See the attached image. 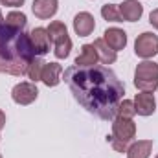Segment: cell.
I'll return each instance as SVG.
<instances>
[{
  "label": "cell",
  "mask_w": 158,
  "mask_h": 158,
  "mask_svg": "<svg viewBox=\"0 0 158 158\" xmlns=\"http://www.w3.org/2000/svg\"><path fill=\"white\" fill-rule=\"evenodd\" d=\"M64 83L70 86L76 101L90 114L101 119L116 118L125 86L109 66L74 64L64 70Z\"/></svg>",
  "instance_id": "6da1fadb"
},
{
  "label": "cell",
  "mask_w": 158,
  "mask_h": 158,
  "mask_svg": "<svg viewBox=\"0 0 158 158\" xmlns=\"http://www.w3.org/2000/svg\"><path fill=\"white\" fill-rule=\"evenodd\" d=\"M39 57L31 46L30 33L0 24V74L24 76L30 63Z\"/></svg>",
  "instance_id": "7a4b0ae2"
},
{
  "label": "cell",
  "mask_w": 158,
  "mask_h": 158,
  "mask_svg": "<svg viewBox=\"0 0 158 158\" xmlns=\"http://www.w3.org/2000/svg\"><path fill=\"white\" fill-rule=\"evenodd\" d=\"M136 136V123L132 121V118H121L116 116L112 121V136H107V142L112 143V147L116 151H125L129 149V142Z\"/></svg>",
  "instance_id": "3957f363"
},
{
  "label": "cell",
  "mask_w": 158,
  "mask_h": 158,
  "mask_svg": "<svg viewBox=\"0 0 158 158\" xmlns=\"http://www.w3.org/2000/svg\"><path fill=\"white\" fill-rule=\"evenodd\" d=\"M134 86L142 92H155L158 88V64L143 61L134 70Z\"/></svg>",
  "instance_id": "277c9868"
},
{
  "label": "cell",
  "mask_w": 158,
  "mask_h": 158,
  "mask_svg": "<svg viewBox=\"0 0 158 158\" xmlns=\"http://www.w3.org/2000/svg\"><path fill=\"white\" fill-rule=\"evenodd\" d=\"M134 53L142 59H151L158 53V37L151 31H143L136 37L134 42Z\"/></svg>",
  "instance_id": "5b68a950"
},
{
  "label": "cell",
  "mask_w": 158,
  "mask_h": 158,
  "mask_svg": "<svg viewBox=\"0 0 158 158\" xmlns=\"http://www.w3.org/2000/svg\"><path fill=\"white\" fill-rule=\"evenodd\" d=\"M37 96H39L37 85L31 81H22V83L15 85L11 90V98L17 105H30L37 99Z\"/></svg>",
  "instance_id": "8992f818"
},
{
  "label": "cell",
  "mask_w": 158,
  "mask_h": 158,
  "mask_svg": "<svg viewBox=\"0 0 158 158\" xmlns=\"http://www.w3.org/2000/svg\"><path fill=\"white\" fill-rule=\"evenodd\" d=\"M134 109L140 116H151L156 110V99L153 92H140L134 98Z\"/></svg>",
  "instance_id": "52a82bcc"
},
{
  "label": "cell",
  "mask_w": 158,
  "mask_h": 158,
  "mask_svg": "<svg viewBox=\"0 0 158 158\" xmlns=\"http://www.w3.org/2000/svg\"><path fill=\"white\" fill-rule=\"evenodd\" d=\"M96 28V20L88 11H81L74 17V31L79 37H88Z\"/></svg>",
  "instance_id": "ba28073f"
},
{
  "label": "cell",
  "mask_w": 158,
  "mask_h": 158,
  "mask_svg": "<svg viewBox=\"0 0 158 158\" xmlns=\"http://www.w3.org/2000/svg\"><path fill=\"white\" fill-rule=\"evenodd\" d=\"M30 40L37 55H46L50 52V37L46 28H33L30 33Z\"/></svg>",
  "instance_id": "9c48e42d"
},
{
  "label": "cell",
  "mask_w": 158,
  "mask_h": 158,
  "mask_svg": "<svg viewBox=\"0 0 158 158\" xmlns=\"http://www.w3.org/2000/svg\"><path fill=\"white\" fill-rule=\"evenodd\" d=\"M118 9H119L121 19L127 20V22H136V20H140V17H142V13H143V6H142L138 0H123V4H119Z\"/></svg>",
  "instance_id": "30bf717a"
},
{
  "label": "cell",
  "mask_w": 158,
  "mask_h": 158,
  "mask_svg": "<svg viewBox=\"0 0 158 158\" xmlns=\"http://www.w3.org/2000/svg\"><path fill=\"white\" fill-rule=\"evenodd\" d=\"M103 40L109 44V48H112L114 52H119L127 46V33L119 28H109L103 33Z\"/></svg>",
  "instance_id": "8fae6325"
},
{
  "label": "cell",
  "mask_w": 158,
  "mask_h": 158,
  "mask_svg": "<svg viewBox=\"0 0 158 158\" xmlns=\"http://www.w3.org/2000/svg\"><path fill=\"white\" fill-rule=\"evenodd\" d=\"M57 7H59L57 0H33V6H31L33 15L42 19V20L53 17L57 13Z\"/></svg>",
  "instance_id": "7c38bea8"
},
{
  "label": "cell",
  "mask_w": 158,
  "mask_h": 158,
  "mask_svg": "<svg viewBox=\"0 0 158 158\" xmlns=\"http://www.w3.org/2000/svg\"><path fill=\"white\" fill-rule=\"evenodd\" d=\"M61 74H63V66L59 63H44L40 81L46 86H57L61 83Z\"/></svg>",
  "instance_id": "4fadbf2b"
},
{
  "label": "cell",
  "mask_w": 158,
  "mask_h": 158,
  "mask_svg": "<svg viewBox=\"0 0 158 158\" xmlns=\"http://www.w3.org/2000/svg\"><path fill=\"white\" fill-rule=\"evenodd\" d=\"M151 151H153V140H138L132 145H129L127 156L129 158H149Z\"/></svg>",
  "instance_id": "5bb4252c"
},
{
  "label": "cell",
  "mask_w": 158,
  "mask_h": 158,
  "mask_svg": "<svg viewBox=\"0 0 158 158\" xmlns=\"http://www.w3.org/2000/svg\"><path fill=\"white\" fill-rule=\"evenodd\" d=\"M94 48H96V53H98V59H101L103 64H112L116 61V52L112 48H109V44L103 39H96L94 42Z\"/></svg>",
  "instance_id": "9a60e30c"
},
{
  "label": "cell",
  "mask_w": 158,
  "mask_h": 158,
  "mask_svg": "<svg viewBox=\"0 0 158 158\" xmlns=\"http://www.w3.org/2000/svg\"><path fill=\"white\" fill-rule=\"evenodd\" d=\"M98 63V53L94 44H85L81 48V53L76 57V66H90Z\"/></svg>",
  "instance_id": "2e32d148"
},
{
  "label": "cell",
  "mask_w": 158,
  "mask_h": 158,
  "mask_svg": "<svg viewBox=\"0 0 158 158\" xmlns=\"http://www.w3.org/2000/svg\"><path fill=\"white\" fill-rule=\"evenodd\" d=\"M46 31H48L50 42H53V44H57L59 40H63V39L68 37V30H66L64 22H61V20H53V22L46 28Z\"/></svg>",
  "instance_id": "e0dca14e"
},
{
  "label": "cell",
  "mask_w": 158,
  "mask_h": 158,
  "mask_svg": "<svg viewBox=\"0 0 158 158\" xmlns=\"http://www.w3.org/2000/svg\"><path fill=\"white\" fill-rule=\"evenodd\" d=\"M4 22H6L7 26H11V28L24 30V28H26V24H28V19H26V15H24L22 11H11V13H7V15H6Z\"/></svg>",
  "instance_id": "ac0fdd59"
},
{
  "label": "cell",
  "mask_w": 158,
  "mask_h": 158,
  "mask_svg": "<svg viewBox=\"0 0 158 158\" xmlns=\"http://www.w3.org/2000/svg\"><path fill=\"white\" fill-rule=\"evenodd\" d=\"M42 68H44V63L40 61L39 57H35V59L30 63V66H28V70H26V76L31 79V83L40 81V77H42Z\"/></svg>",
  "instance_id": "d6986e66"
},
{
  "label": "cell",
  "mask_w": 158,
  "mask_h": 158,
  "mask_svg": "<svg viewBox=\"0 0 158 158\" xmlns=\"http://www.w3.org/2000/svg\"><path fill=\"white\" fill-rule=\"evenodd\" d=\"M101 17L109 22H121V15H119V9L116 4H105L101 7Z\"/></svg>",
  "instance_id": "ffe728a7"
},
{
  "label": "cell",
  "mask_w": 158,
  "mask_h": 158,
  "mask_svg": "<svg viewBox=\"0 0 158 158\" xmlns=\"http://www.w3.org/2000/svg\"><path fill=\"white\" fill-rule=\"evenodd\" d=\"M70 50H72V40H70V37H66V39L59 40V42L55 44L53 53H55L57 59H64V57L70 55Z\"/></svg>",
  "instance_id": "44dd1931"
},
{
  "label": "cell",
  "mask_w": 158,
  "mask_h": 158,
  "mask_svg": "<svg viewBox=\"0 0 158 158\" xmlns=\"http://www.w3.org/2000/svg\"><path fill=\"white\" fill-rule=\"evenodd\" d=\"M136 114V109H134V101H129V99H121L118 107V112L116 116H121V118H132Z\"/></svg>",
  "instance_id": "7402d4cb"
},
{
  "label": "cell",
  "mask_w": 158,
  "mask_h": 158,
  "mask_svg": "<svg viewBox=\"0 0 158 158\" xmlns=\"http://www.w3.org/2000/svg\"><path fill=\"white\" fill-rule=\"evenodd\" d=\"M2 6H7V7H19L24 4V0H0Z\"/></svg>",
  "instance_id": "603a6c76"
},
{
  "label": "cell",
  "mask_w": 158,
  "mask_h": 158,
  "mask_svg": "<svg viewBox=\"0 0 158 158\" xmlns=\"http://www.w3.org/2000/svg\"><path fill=\"white\" fill-rule=\"evenodd\" d=\"M149 22H151V26H153V28H156V30H158V7L151 11V15H149Z\"/></svg>",
  "instance_id": "cb8c5ba5"
},
{
  "label": "cell",
  "mask_w": 158,
  "mask_h": 158,
  "mask_svg": "<svg viewBox=\"0 0 158 158\" xmlns=\"http://www.w3.org/2000/svg\"><path fill=\"white\" fill-rule=\"evenodd\" d=\"M4 125H6V114H4V110H0V131L4 129Z\"/></svg>",
  "instance_id": "d4e9b609"
},
{
  "label": "cell",
  "mask_w": 158,
  "mask_h": 158,
  "mask_svg": "<svg viewBox=\"0 0 158 158\" xmlns=\"http://www.w3.org/2000/svg\"><path fill=\"white\" fill-rule=\"evenodd\" d=\"M4 22V17H2V11H0V24Z\"/></svg>",
  "instance_id": "484cf974"
},
{
  "label": "cell",
  "mask_w": 158,
  "mask_h": 158,
  "mask_svg": "<svg viewBox=\"0 0 158 158\" xmlns=\"http://www.w3.org/2000/svg\"><path fill=\"white\" fill-rule=\"evenodd\" d=\"M0 158H2V155H0Z\"/></svg>",
  "instance_id": "4316f807"
},
{
  "label": "cell",
  "mask_w": 158,
  "mask_h": 158,
  "mask_svg": "<svg viewBox=\"0 0 158 158\" xmlns=\"http://www.w3.org/2000/svg\"><path fill=\"white\" fill-rule=\"evenodd\" d=\"M156 158H158V156H156Z\"/></svg>",
  "instance_id": "83f0119b"
}]
</instances>
